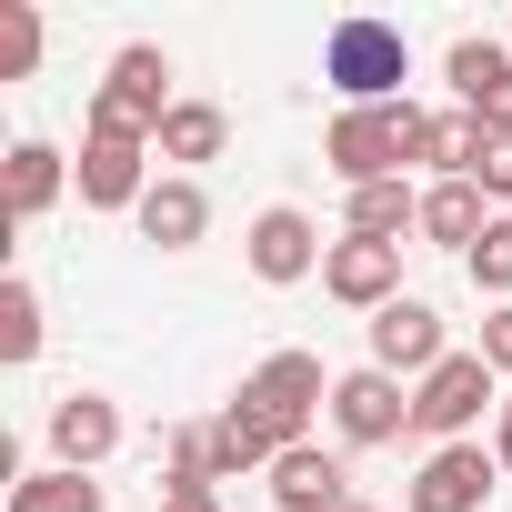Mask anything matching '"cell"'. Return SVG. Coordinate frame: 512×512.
<instances>
[{
    "label": "cell",
    "instance_id": "12",
    "mask_svg": "<svg viewBox=\"0 0 512 512\" xmlns=\"http://www.w3.org/2000/svg\"><path fill=\"white\" fill-rule=\"evenodd\" d=\"M492 452L482 442H442V452H422V472H412V512H482L492 502Z\"/></svg>",
    "mask_w": 512,
    "mask_h": 512
},
{
    "label": "cell",
    "instance_id": "4",
    "mask_svg": "<svg viewBox=\"0 0 512 512\" xmlns=\"http://www.w3.org/2000/svg\"><path fill=\"white\" fill-rule=\"evenodd\" d=\"M161 121H171V61H161L151 41L111 51V81L91 91V131H121V141H161Z\"/></svg>",
    "mask_w": 512,
    "mask_h": 512
},
{
    "label": "cell",
    "instance_id": "9",
    "mask_svg": "<svg viewBox=\"0 0 512 512\" xmlns=\"http://www.w3.org/2000/svg\"><path fill=\"white\" fill-rule=\"evenodd\" d=\"M322 292L352 302V312H392L402 302V241H332V262H322Z\"/></svg>",
    "mask_w": 512,
    "mask_h": 512
},
{
    "label": "cell",
    "instance_id": "1",
    "mask_svg": "<svg viewBox=\"0 0 512 512\" xmlns=\"http://www.w3.org/2000/svg\"><path fill=\"white\" fill-rule=\"evenodd\" d=\"M322 81H332L352 111L402 101V81H412V41H402V21H372V11L332 21V31H322Z\"/></svg>",
    "mask_w": 512,
    "mask_h": 512
},
{
    "label": "cell",
    "instance_id": "25",
    "mask_svg": "<svg viewBox=\"0 0 512 512\" xmlns=\"http://www.w3.org/2000/svg\"><path fill=\"white\" fill-rule=\"evenodd\" d=\"M472 282H482L492 302H512V211H502V221L472 241Z\"/></svg>",
    "mask_w": 512,
    "mask_h": 512
},
{
    "label": "cell",
    "instance_id": "21",
    "mask_svg": "<svg viewBox=\"0 0 512 512\" xmlns=\"http://www.w3.org/2000/svg\"><path fill=\"white\" fill-rule=\"evenodd\" d=\"M11 512H111V502H101L91 472H61V462H51V472H21V482H11Z\"/></svg>",
    "mask_w": 512,
    "mask_h": 512
},
{
    "label": "cell",
    "instance_id": "14",
    "mask_svg": "<svg viewBox=\"0 0 512 512\" xmlns=\"http://www.w3.org/2000/svg\"><path fill=\"white\" fill-rule=\"evenodd\" d=\"M482 231H492V191H482V181H432V191H422V241H442V251L472 262Z\"/></svg>",
    "mask_w": 512,
    "mask_h": 512
},
{
    "label": "cell",
    "instance_id": "27",
    "mask_svg": "<svg viewBox=\"0 0 512 512\" xmlns=\"http://www.w3.org/2000/svg\"><path fill=\"white\" fill-rule=\"evenodd\" d=\"M472 181H482V191H492V201H512V141H492V151H482V171H472Z\"/></svg>",
    "mask_w": 512,
    "mask_h": 512
},
{
    "label": "cell",
    "instance_id": "28",
    "mask_svg": "<svg viewBox=\"0 0 512 512\" xmlns=\"http://www.w3.org/2000/svg\"><path fill=\"white\" fill-rule=\"evenodd\" d=\"M161 512H221L211 482H161Z\"/></svg>",
    "mask_w": 512,
    "mask_h": 512
},
{
    "label": "cell",
    "instance_id": "16",
    "mask_svg": "<svg viewBox=\"0 0 512 512\" xmlns=\"http://www.w3.org/2000/svg\"><path fill=\"white\" fill-rule=\"evenodd\" d=\"M482 151H492V131H482L472 111H422V151H412V161H432V181H472Z\"/></svg>",
    "mask_w": 512,
    "mask_h": 512
},
{
    "label": "cell",
    "instance_id": "10",
    "mask_svg": "<svg viewBox=\"0 0 512 512\" xmlns=\"http://www.w3.org/2000/svg\"><path fill=\"white\" fill-rule=\"evenodd\" d=\"M442 362H452V352H442V312H432V302L402 292L392 312H372V372H392V382L412 372V382H422V372H442Z\"/></svg>",
    "mask_w": 512,
    "mask_h": 512
},
{
    "label": "cell",
    "instance_id": "23",
    "mask_svg": "<svg viewBox=\"0 0 512 512\" xmlns=\"http://www.w3.org/2000/svg\"><path fill=\"white\" fill-rule=\"evenodd\" d=\"M31 71H41V11L0 0V81H31Z\"/></svg>",
    "mask_w": 512,
    "mask_h": 512
},
{
    "label": "cell",
    "instance_id": "5",
    "mask_svg": "<svg viewBox=\"0 0 512 512\" xmlns=\"http://www.w3.org/2000/svg\"><path fill=\"white\" fill-rule=\"evenodd\" d=\"M241 402H251V412H262V422L282 432V452H292V442L312 432V412L332 402V372H322V352H272L262 372H251V382H241Z\"/></svg>",
    "mask_w": 512,
    "mask_h": 512
},
{
    "label": "cell",
    "instance_id": "8",
    "mask_svg": "<svg viewBox=\"0 0 512 512\" xmlns=\"http://www.w3.org/2000/svg\"><path fill=\"white\" fill-rule=\"evenodd\" d=\"M81 201H91V211H141V201H151V141L81 131Z\"/></svg>",
    "mask_w": 512,
    "mask_h": 512
},
{
    "label": "cell",
    "instance_id": "15",
    "mask_svg": "<svg viewBox=\"0 0 512 512\" xmlns=\"http://www.w3.org/2000/svg\"><path fill=\"white\" fill-rule=\"evenodd\" d=\"M131 221H141V241H151V251H191V241L211 231V201H201V181H181V171H171V181H151V201H141Z\"/></svg>",
    "mask_w": 512,
    "mask_h": 512
},
{
    "label": "cell",
    "instance_id": "19",
    "mask_svg": "<svg viewBox=\"0 0 512 512\" xmlns=\"http://www.w3.org/2000/svg\"><path fill=\"white\" fill-rule=\"evenodd\" d=\"M402 231H422V191H412V181L352 191V241H402Z\"/></svg>",
    "mask_w": 512,
    "mask_h": 512
},
{
    "label": "cell",
    "instance_id": "29",
    "mask_svg": "<svg viewBox=\"0 0 512 512\" xmlns=\"http://www.w3.org/2000/svg\"><path fill=\"white\" fill-rule=\"evenodd\" d=\"M492 462L512 472V392H502V432H492Z\"/></svg>",
    "mask_w": 512,
    "mask_h": 512
},
{
    "label": "cell",
    "instance_id": "22",
    "mask_svg": "<svg viewBox=\"0 0 512 512\" xmlns=\"http://www.w3.org/2000/svg\"><path fill=\"white\" fill-rule=\"evenodd\" d=\"M0 362H41V292L21 272L0 282Z\"/></svg>",
    "mask_w": 512,
    "mask_h": 512
},
{
    "label": "cell",
    "instance_id": "26",
    "mask_svg": "<svg viewBox=\"0 0 512 512\" xmlns=\"http://www.w3.org/2000/svg\"><path fill=\"white\" fill-rule=\"evenodd\" d=\"M482 362H492V372H502V382H512V302H502V312H492V322H482Z\"/></svg>",
    "mask_w": 512,
    "mask_h": 512
},
{
    "label": "cell",
    "instance_id": "7",
    "mask_svg": "<svg viewBox=\"0 0 512 512\" xmlns=\"http://www.w3.org/2000/svg\"><path fill=\"white\" fill-rule=\"evenodd\" d=\"M332 432H342L352 452L402 442V432H412V392H402L392 372H372V362H362V372H342V382H332Z\"/></svg>",
    "mask_w": 512,
    "mask_h": 512
},
{
    "label": "cell",
    "instance_id": "18",
    "mask_svg": "<svg viewBox=\"0 0 512 512\" xmlns=\"http://www.w3.org/2000/svg\"><path fill=\"white\" fill-rule=\"evenodd\" d=\"M442 81H452V111H482L492 91H512V51L502 41H452Z\"/></svg>",
    "mask_w": 512,
    "mask_h": 512
},
{
    "label": "cell",
    "instance_id": "20",
    "mask_svg": "<svg viewBox=\"0 0 512 512\" xmlns=\"http://www.w3.org/2000/svg\"><path fill=\"white\" fill-rule=\"evenodd\" d=\"M51 201H61V151H51V141H21V151H11V231L41 221Z\"/></svg>",
    "mask_w": 512,
    "mask_h": 512
},
{
    "label": "cell",
    "instance_id": "30",
    "mask_svg": "<svg viewBox=\"0 0 512 512\" xmlns=\"http://www.w3.org/2000/svg\"><path fill=\"white\" fill-rule=\"evenodd\" d=\"M352 512H382V502H352Z\"/></svg>",
    "mask_w": 512,
    "mask_h": 512
},
{
    "label": "cell",
    "instance_id": "13",
    "mask_svg": "<svg viewBox=\"0 0 512 512\" xmlns=\"http://www.w3.org/2000/svg\"><path fill=\"white\" fill-rule=\"evenodd\" d=\"M272 502H282V512H352V472H342V452L292 442V452L272 462Z\"/></svg>",
    "mask_w": 512,
    "mask_h": 512
},
{
    "label": "cell",
    "instance_id": "17",
    "mask_svg": "<svg viewBox=\"0 0 512 512\" xmlns=\"http://www.w3.org/2000/svg\"><path fill=\"white\" fill-rule=\"evenodd\" d=\"M221 141H231V111L221 101H171V121H161V161H221Z\"/></svg>",
    "mask_w": 512,
    "mask_h": 512
},
{
    "label": "cell",
    "instance_id": "2",
    "mask_svg": "<svg viewBox=\"0 0 512 512\" xmlns=\"http://www.w3.org/2000/svg\"><path fill=\"white\" fill-rule=\"evenodd\" d=\"M422 151V111L412 101H382V111H342L332 131H322V161L352 181V191H372V181H402V161Z\"/></svg>",
    "mask_w": 512,
    "mask_h": 512
},
{
    "label": "cell",
    "instance_id": "3",
    "mask_svg": "<svg viewBox=\"0 0 512 512\" xmlns=\"http://www.w3.org/2000/svg\"><path fill=\"white\" fill-rule=\"evenodd\" d=\"M482 412H502V372H492L482 352H452L442 372L412 382V432H422L432 452H442V442H472Z\"/></svg>",
    "mask_w": 512,
    "mask_h": 512
},
{
    "label": "cell",
    "instance_id": "24",
    "mask_svg": "<svg viewBox=\"0 0 512 512\" xmlns=\"http://www.w3.org/2000/svg\"><path fill=\"white\" fill-rule=\"evenodd\" d=\"M161 452H171V482H221V432L211 422H181Z\"/></svg>",
    "mask_w": 512,
    "mask_h": 512
},
{
    "label": "cell",
    "instance_id": "11",
    "mask_svg": "<svg viewBox=\"0 0 512 512\" xmlns=\"http://www.w3.org/2000/svg\"><path fill=\"white\" fill-rule=\"evenodd\" d=\"M121 452V402L111 392H61L51 402V462L61 472H101Z\"/></svg>",
    "mask_w": 512,
    "mask_h": 512
},
{
    "label": "cell",
    "instance_id": "6",
    "mask_svg": "<svg viewBox=\"0 0 512 512\" xmlns=\"http://www.w3.org/2000/svg\"><path fill=\"white\" fill-rule=\"evenodd\" d=\"M241 251H251V272H262L272 292H292V282H312L322 262H332V241L312 231V211H292V201H272L262 221L241 231Z\"/></svg>",
    "mask_w": 512,
    "mask_h": 512
}]
</instances>
